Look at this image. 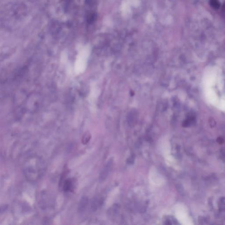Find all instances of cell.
Instances as JSON below:
<instances>
[{
  "mask_svg": "<svg viewBox=\"0 0 225 225\" xmlns=\"http://www.w3.org/2000/svg\"><path fill=\"white\" fill-rule=\"evenodd\" d=\"M8 208V205H2L0 206V214L5 212Z\"/></svg>",
  "mask_w": 225,
  "mask_h": 225,
  "instance_id": "ba28073f",
  "label": "cell"
},
{
  "mask_svg": "<svg viewBox=\"0 0 225 225\" xmlns=\"http://www.w3.org/2000/svg\"><path fill=\"white\" fill-rule=\"evenodd\" d=\"M73 183L72 180L71 179H67L65 181L63 186V190L65 192L72 191L73 188Z\"/></svg>",
  "mask_w": 225,
  "mask_h": 225,
  "instance_id": "3957f363",
  "label": "cell"
},
{
  "mask_svg": "<svg viewBox=\"0 0 225 225\" xmlns=\"http://www.w3.org/2000/svg\"><path fill=\"white\" fill-rule=\"evenodd\" d=\"M94 0H85L86 3L88 5H91L92 4Z\"/></svg>",
  "mask_w": 225,
  "mask_h": 225,
  "instance_id": "9c48e42d",
  "label": "cell"
},
{
  "mask_svg": "<svg viewBox=\"0 0 225 225\" xmlns=\"http://www.w3.org/2000/svg\"><path fill=\"white\" fill-rule=\"evenodd\" d=\"M100 204V201L97 199L94 198L91 201V208L93 212H95L98 209V207Z\"/></svg>",
  "mask_w": 225,
  "mask_h": 225,
  "instance_id": "5b68a950",
  "label": "cell"
},
{
  "mask_svg": "<svg viewBox=\"0 0 225 225\" xmlns=\"http://www.w3.org/2000/svg\"><path fill=\"white\" fill-rule=\"evenodd\" d=\"M211 3L212 7L216 8H216L218 9L220 7V4L218 3L217 0H211Z\"/></svg>",
  "mask_w": 225,
  "mask_h": 225,
  "instance_id": "52a82bcc",
  "label": "cell"
},
{
  "mask_svg": "<svg viewBox=\"0 0 225 225\" xmlns=\"http://www.w3.org/2000/svg\"><path fill=\"white\" fill-rule=\"evenodd\" d=\"M91 136L89 132H87L83 136L82 139V143L84 145H86L89 142Z\"/></svg>",
  "mask_w": 225,
  "mask_h": 225,
  "instance_id": "8992f818",
  "label": "cell"
},
{
  "mask_svg": "<svg viewBox=\"0 0 225 225\" xmlns=\"http://www.w3.org/2000/svg\"><path fill=\"white\" fill-rule=\"evenodd\" d=\"M97 15L96 13H91L88 14L87 17V21L89 24H91L95 22L97 19Z\"/></svg>",
  "mask_w": 225,
  "mask_h": 225,
  "instance_id": "277c9868",
  "label": "cell"
},
{
  "mask_svg": "<svg viewBox=\"0 0 225 225\" xmlns=\"http://www.w3.org/2000/svg\"><path fill=\"white\" fill-rule=\"evenodd\" d=\"M113 159L110 158L106 163L100 173L99 180L100 182H103L108 177L113 166Z\"/></svg>",
  "mask_w": 225,
  "mask_h": 225,
  "instance_id": "6da1fadb",
  "label": "cell"
},
{
  "mask_svg": "<svg viewBox=\"0 0 225 225\" xmlns=\"http://www.w3.org/2000/svg\"><path fill=\"white\" fill-rule=\"evenodd\" d=\"M88 204V198L86 196H83L80 200L78 205L77 211L79 213H82L86 209Z\"/></svg>",
  "mask_w": 225,
  "mask_h": 225,
  "instance_id": "7a4b0ae2",
  "label": "cell"
}]
</instances>
